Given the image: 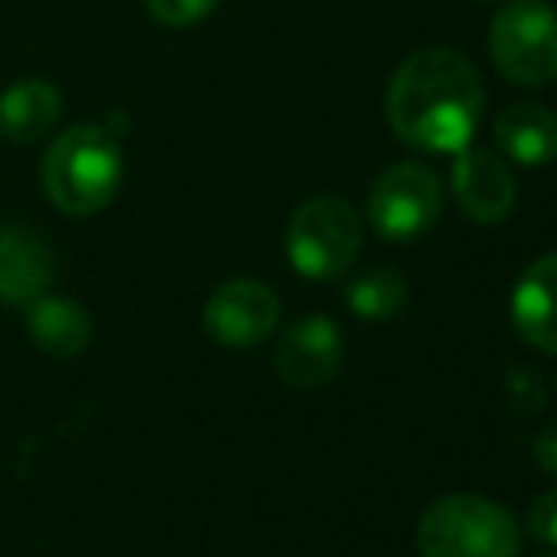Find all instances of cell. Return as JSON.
<instances>
[{"mask_svg":"<svg viewBox=\"0 0 557 557\" xmlns=\"http://www.w3.org/2000/svg\"><path fill=\"white\" fill-rule=\"evenodd\" d=\"M546 557H550V554H546Z\"/></svg>","mask_w":557,"mask_h":557,"instance_id":"44dd1931","label":"cell"},{"mask_svg":"<svg viewBox=\"0 0 557 557\" xmlns=\"http://www.w3.org/2000/svg\"><path fill=\"white\" fill-rule=\"evenodd\" d=\"M490 58L520 88L557 81V12L550 0H505L490 23Z\"/></svg>","mask_w":557,"mask_h":557,"instance_id":"5b68a950","label":"cell"},{"mask_svg":"<svg viewBox=\"0 0 557 557\" xmlns=\"http://www.w3.org/2000/svg\"><path fill=\"white\" fill-rule=\"evenodd\" d=\"M27 334L50 357H76V352L88 349L96 323H91L84 304L42 293L38 300L27 304Z\"/></svg>","mask_w":557,"mask_h":557,"instance_id":"5bb4252c","label":"cell"},{"mask_svg":"<svg viewBox=\"0 0 557 557\" xmlns=\"http://www.w3.org/2000/svg\"><path fill=\"white\" fill-rule=\"evenodd\" d=\"M345 360V337L337 331L331 315H304L281 334L273 368L281 383L293 391H315L326 387Z\"/></svg>","mask_w":557,"mask_h":557,"instance_id":"ba28073f","label":"cell"},{"mask_svg":"<svg viewBox=\"0 0 557 557\" xmlns=\"http://www.w3.org/2000/svg\"><path fill=\"white\" fill-rule=\"evenodd\" d=\"M58 277V258L50 243L23 224H0V300L27 308L42 293H50Z\"/></svg>","mask_w":557,"mask_h":557,"instance_id":"30bf717a","label":"cell"},{"mask_svg":"<svg viewBox=\"0 0 557 557\" xmlns=\"http://www.w3.org/2000/svg\"><path fill=\"white\" fill-rule=\"evenodd\" d=\"M505 391H508V403H512L516 413H539L546 403L543 383H539V375H531L528 368H512Z\"/></svg>","mask_w":557,"mask_h":557,"instance_id":"e0dca14e","label":"cell"},{"mask_svg":"<svg viewBox=\"0 0 557 557\" xmlns=\"http://www.w3.org/2000/svg\"><path fill=\"white\" fill-rule=\"evenodd\" d=\"M520 523L482 493L436 497L418 520L421 557H520Z\"/></svg>","mask_w":557,"mask_h":557,"instance_id":"3957f363","label":"cell"},{"mask_svg":"<svg viewBox=\"0 0 557 557\" xmlns=\"http://www.w3.org/2000/svg\"><path fill=\"white\" fill-rule=\"evenodd\" d=\"M493 140L512 163L543 168L557 160V114L543 103H512L493 122Z\"/></svg>","mask_w":557,"mask_h":557,"instance_id":"4fadbf2b","label":"cell"},{"mask_svg":"<svg viewBox=\"0 0 557 557\" xmlns=\"http://www.w3.org/2000/svg\"><path fill=\"white\" fill-rule=\"evenodd\" d=\"M485 111L478 69L462 53L429 46L395 69L387 88V122L418 152H459L474 140Z\"/></svg>","mask_w":557,"mask_h":557,"instance_id":"6da1fadb","label":"cell"},{"mask_svg":"<svg viewBox=\"0 0 557 557\" xmlns=\"http://www.w3.org/2000/svg\"><path fill=\"white\" fill-rule=\"evenodd\" d=\"M122 145L103 125H69L42 156V190L69 216L103 213L122 190Z\"/></svg>","mask_w":557,"mask_h":557,"instance_id":"7a4b0ae2","label":"cell"},{"mask_svg":"<svg viewBox=\"0 0 557 557\" xmlns=\"http://www.w3.org/2000/svg\"><path fill=\"white\" fill-rule=\"evenodd\" d=\"M535 462L543 467V474L557 478V421L535 436Z\"/></svg>","mask_w":557,"mask_h":557,"instance_id":"d6986e66","label":"cell"},{"mask_svg":"<svg viewBox=\"0 0 557 557\" xmlns=\"http://www.w3.org/2000/svg\"><path fill=\"white\" fill-rule=\"evenodd\" d=\"M444 186L433 168L403 160L387 168L368 190V224L387 243H413L441 221Z\"/></svg>","mask_w":557,"mask_h":557,"instance_id":"8992f818","label":"cell"},{"mask_svg":"<svg viewBox=\"0 0 557 557\" xmlns=\"http://www.w3.org/2000/svg\"><path fill=\"white\" fill-rule=\"evenodd\" d=\"M512 326L528 345L557 352V250L520 273L512 288Z\"/></svg>","mask_w":557,"mask_h":557,"instance_id":"8fae6325","label":"cell"},{"mask_svg":"<svg viewBox=\"0 0 557 557\" xmlns=\"http://www.w3.org/2000/svg\"><path fill=\"white\" fill-rule=\"evenodd\" d=\"M451 194L459 209L474 224H500L516 209V178L512 168L493 148L467 145L455 152Z\"/></svg>","mask_w":557,"mask_h":557,"instance_id":"9c48e42d","label":"cell"},{"mask_svg":"<svg viewBox=\"0 0 557 557\" xmlns=\"http://www.w3.org/2000/svg\"><path fill=\"white\" fill-rule=\"evenodd\" d=\"M206 334L224 349H255L281 323V300L265 281L235 277L213 288L206 300Z\"/></svg>","mask_w":557,"mask_h":557,"instance_id":"52a82bcc","label":"cell"},{"mask_svg":"<svg viewBox=\"0 0 557 557\" xmlns=\"http://www.w3.org/2000/svg\"><path fill=\"white\" fill-rule=\"evenodd\" d=\"M554 391H557V375H554Z\"/></svg>","mask_w":557,"mask_h":557,"instance_id":"ffe728a7","label":"cell"},{"mask_svg":"<svg viewBox=\"0 0 557 557\" xmlns=\"http://www.w3.org/2000/svg\"><path fill=\"white\" fill-rule=\"evenodd\" d=\"M221 8V0H145V12L163 27H194L209 20Z\"/></svg>","mask_w":557,"mask_h":557,"instance_id":"2e32d148","label":"cell"},{"mask_svg":"<svg viewBox=\"0 0 557 557\" xmlns=\"http://www.w3.org/2000/svg\"><path fill=\"white\" fill-rule=\"evenodd\" d=\"M410 300V285L395 265H372V270L357 273L345 285V304L357 319L380 323V319H395Z\"/></svg>","mask_w":557,"mask_h":557,"instance_id":"9a60e30c","label":"cell"},{"mask_svg":"<svg viewBox=\"0 0 557 557\" xmlns=\"http://www.w3.org/2000/svg\"><path fill=\"white\" fill-rule=\"evenodd\" d=\"M61 111H65V96L53 81L42 76L15 81L0 96V137H8L12 145H35L50 137L53 125L61 122Z\"/></svg>","mask_w":557,"mask_h":557,"instance_id":"7c38bea8","label":"cell"},{"mask_svg":"<svg viewBox=\"0 0 557 557\" xmlns=\"http://www.w3.org/2000/svg\"><path fill=\"white\" fill-rule=\"evenodd\" d=\"M364 250V221L342 198H311L288 216L285 255L308 281H337L352 270Z\"/></svg>","mask_w":557,"mask_h":557,"instance_id":"277c9868","label":"cell"},{"mask_svg":"<svg viewBox=\"0 0 557 557\" xmlns=\"http://www.w3.org/2000/svg\"><path fill=\"white\" fill-rule=\"evenodd\" d=\"M528 531L546 546H557V490H546L528 508Z\"/></svg>","mask_w":557,"mask_h":557,"instance_id":"ac0fdd59","label":"cell"}]
</instances>
